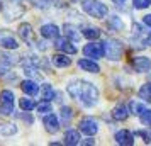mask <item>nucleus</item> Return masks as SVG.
<instances>
[{
	"label": "nucleus",
	"instance_id": "1",
	"mask_svg": "<svg viewBox=\"0 0 151 146\" xmlns=\"http://www.w3.org/2000/svg\"><path fill=\"white\" fill-rule=\"evenodd\" d=\"M68 93L71 97H75L78 102H82L87 107L97 104L99 100V90L95 85H92L90 82H83V80H75L68 85Z\"/></svg>",
	"mask_w": 151,
	"mask_h": 146
},
{
	"label": "nucleus",
	"instance_id": "2",
	"mask_svg": "<svg viewBox=\"0 0 151 146\" xmlns=\"http://www.w3.org/2000/svg\"><path fill=\"white\" fill-rule=\"evenodd\" d=\"M82 7L83 10L87 12L88 15H92V17H97V19H102V17H105L107 15V7L104 5L102 2H99V0H83L82 2Z\"/></svg>",
	"mask_w": 151,
	"mask_h": 146
},
{
	"label": "nucleus",
	"instance_id": "3",
	"mask_svg": "<svg viewBox=\"0 0 151 146\" xmlns=\"http://www.w3.org/2000/svg\"><path fill=\"white\" fill-rule=\"evenodd\" d=\"M124 51V46L121 41H117V39H109V41L104 42V55L107 56L109 60H114L117 61L121 55H122Z\"/></svg>",
	"mask_w": 151,
	"mask_h": 146
},
{
	"label": "nucleus",
	"instance_id": "4",
	"mask_svg": "<svg viewBox=\"0 0 151 146\" xmlns=\"http://www.w3.org/2000/svg\"><path fill=\"white\" fill-rule=\"evenodd\" d=\"M0 112L4 116H10L14 112V93L10 90H2L0 93Z\"/></svg>",
	"mask_w": 151,
	"mask_h": 146
},
{
	"label": "nucleus",
	"instance_id": "5",
	"mask_svg": "<svg viewBox=\"0 0 151 146\" xmlns=\"http://www.w3.org/2000/svg\"><path fill=\"white\" fill-rule=\"evenodd\" d=\"M83 55L87 58H102L104 56V42H90L83 46Z\"/></svg>",
	"mask_w": 151,
	"mask_h": 146
},
{
	"label": "nucleus",
	"instance_id": "6",
	"mask_svg": "<svg viewBox=\"0 0 151 146\" xmlns=\"http://www.w3.org/2000/svg\"><path fill=\"white\" fill-rule=\"evenodd\" d=\"M80 131L83 132V134H88V136H92V134H95L97 131H99V124H97L93 119L90 117H85L80 121Z\"/></svg>",
	"mask_w": 151,
	"mask_h": 146
},
{
	"label": "nucleus",
	"instance_id": "7",
	"mask_svg": "<svg viewBox=\"0 0 151 146\" xmlns=\"http://www.w3.org/2000/svg\"><path fill=\"white\" fill-rule=\"evenodd\" d=\"M42 124H44L48 132H56L60 129V121H58V117L55 114H46L44 119H42Z\"/></svg>",
	"mask_w": 151,
	"mask_h": 146
},
{
	"label": "nucleus",
	"instance_id": "8",
	"mask_svg": "<svg viewBox=\"0 0 151 146\" xmlns=\"http://www.w3.org/2000/svg\"><path fill=\"white\" fill-rule=\"evenodd\" d=\"M39 32H41V36L46 37V39H56V37L60 36V27H58L56 24H44Z\"/></svg>",
	"mask_w": 151,
	"mask_h": 146
},
{
	"label": "nucleus",
	"instance_id": "9",
	"mask_svg": "<svg viewBox=\"0 0 151 146\" xmlns=\"http://www.w3.org/2000/svg\"><path fill=\"white\" fill-rule=\"evenodd\" d=\"M116 143L117 145H124V146H132L134 145V138L129 131H119L116 132Z\"/></svg>",
	"mask_w": 151,
	"mask_h": 146
},
{
	"label": "nucleus",
	"instance_id": "10",
	"mask_svg": "<svg viewBox=\"0 0 151 146\" xmlns=\"http://www.w3.org/2000/svg\"><path fill=\"white\" fill-rule=\"evenodd\" d=\"M55 46H56V49L65 51V53H70V55H75V53H76V48L71 44L70 39H58V37H56Z\"/></svg>",
	"mask_w": 151,
	"mask_h": 146
},
{
	"label": "nucleus",
	"instance_id": "11",
	"mask_svg": "<svg viewBox=\"0 0 151 146\" xmlns=\"http://www.w3.org/2000/svg\"><path fill=\"white\" fill-rule=\"evenodd\" d=\"M132 65H134L136 71H141L143 73V71H148L151 68V60L146 58V56H137V58H134Z\"/></svg>",
	"mask_w": 151,
	"mask_h": 146
},
{
	"label": "nucleus",
	"instance_id": "12",
	"mask_svg": "<svg viewBox=\"0 0 151 146\" xmlns=\"http://www.w3.org/2000/svg\"><path fill=\"white\" fill-rule=\"evenodd\" d=\"M21 88H22L24 93H27L29 97H34L36 93L39 92V87L36 85L34 80H24V82L21 83Z\"/></svg>",
	"mask_w": 151,
	"mask_h": 146
},
{
	"label": "nucleus",
	"instance_id": "13",
	"mask_svg": "<svg viewBox=\"0 0 151 146\" xmlns=\"http://www.w3.org/2000/svg\"><path fill=\"white\" fill-rule=\"evenodd\" d=\"M127 116H129V109H127V105H124V104L116 105L114 111H112V117L116 121H126Z\"/></svg>",
	"mask_w": 151,
	"mask_h": 146
},
{
	"label": "nucleus",
	"instance_id": "14",
	"mask_svg": "<svg viewBox=\"0 0 151 146\" xmlns=\"http://www.w3.org/2000/svg\"><path fill=\"white\" fill-rule=\"evenodd\" d=\"M78 66L85 71H90V73H99L100 68H99V65L95 61H92V60H80L78 61Z\"/></svg>",
	"mask_w": 151,
	"mask_h": 146
},
{
	"label": "nucleus",
	"instance_id": "15",
	"mask_svg": "<svg viewBox=\"0 0 151 146\" xmlns=\"http://www.w3.org/2000/svg\"><path fill=\"white\" fill-rule=\"evenodd\" d=\"M53 65L58 68H65V66L71 65V58H68L66 55H55L53 56Z\"/></svg>",
	"mask_w": 151,
	"mask_h": 146
},
{
	"label": "nucleus",
	"instance_id": "16",
	"mask_svg": "<svg viewBox=\"0 0 151 146\" xmlns=\"http://www.w3.org/2000/svg\"><path fill=\"white\" fill-rule=\"evenodd\" d=\"M65 143L70 146H75L80 143V134L76 131H73V129H68L66 131V134H65Z\"/></svg>",
	"mask_w": 151,
	"mask_h": 146
},
{
	"label": "nucleus",
	"instance_id": "17",
	"mask_svg": "<svg viewBox=\"0 0 151 146\" xmlns=\"http://www.w3.org/2000/svg\"><path fill=\"white\" fill-rule=\"evenodd\" d=\"M41 97H42V100H48V102H51V100L56 97V92L53 90V87H51L49 83H44V85H42Z\"/></svg>",
	"mask_w": 151,
	"mask_h": 146
},
{
	"label": "nucleus",
	"instance_id": "18",
	"mask_svg": "<svg viewBox=\"0 0 151 146\" xmlns=\"http://www.w3.org/2000/svg\"><path fill=\"white\" fill-rule=\"evenodd\" d=\"M31 31H32V27L29 26L27 22H24V24L19 26V34H21V37L24 39V41H29V39H31V36H32Z\"/></svg>",
	"mask_w": 151,
	"mask_h": 146
},
{
	"label": "nucleus",
	"instance_id": "19",
	"mask_svg": "<svg viewBox=\"0 0 151 146\" xmlns=\"http://www.w3.org/2000/svg\"><path fill=\"white\" fill-rule=\"evenodd\" d=\"M0 44H2V48H7V49H17V46H19V42L15 41L14 37H2Z\"/></svg>",
	"mask_w": 151,
	"mask_h": 146
},
{
	"label": "nucleus",
	"instance_id": "20",
	"mask_svg": "<svg viewBox=\"0 0 151 146\" xmlns=\"http://www.w3.org/2000/svg\"><path fill=\"white\" fill-rule=\"evenodd\" d=\"M17 132V127L14 124H0V134L2 136H12Z\"/></svg>",
	"mask_w": 151,
	"mask_h": 146
},
{
	"label": "nucleus",
	"instance_id": "21",
	"mask_svg": "<svg viewBox=\"0 0 151 146\" xmlns=\"http://www.w3.org/2000/svg\"><path fill=\"white\" fill-rule=\"evenodd\" d=\"M24 73H26L27 77H32L34 80H41V75H39V73H37V70L32 66V61H29V66H27V65L24 66Z\"/></svg>",
	"mask_w": 151,
	"mask_h": 146
},
{
	"label": "nucleus",
	"instance_id": "22",
	"mask_svg": "<svg viewBox=\"0 0 151 146\" xmlns=\"http://www.w3.org/2000/svg\"><path fill=\"white\" fill-rule=\"evenodd\" d=\"M139 97L143 100H151V83H144L141 88H139Z\"/></svg>",
	"mask_w": 151,
	"mask_h": 146
},
{
	"label": "nucleus",
	"instance_id": "23",
	"mask_svg": "<svg viewBox=\"0 0 151 146\" xmlns=\"http://www.w3.org/2000/svg\"><path fill=\"white\" fill-rule=\"evenodd\" d=\"M109 27L114 29V31H122L124 24L121 22V19H119L117 15H112V17L109 19Z\"/></svg>",
	"mask_w": 151,
	"mask_h": 146
},
{
	"label": "nucleus",
	"instance_id": "24",
	"mask_svg": "<svg viewBox=\"0 0 151 146\" xmlns=\"http://www.w3.org/2000/svg\"><path fill=\"white\" fill-rule=\"evenodd\" d=\"M99 36H100L99 29H93V27L83 29V37H87V39H99Z\"/></svg>",
	"mask_w": 151,
	"mask_h": 146
},
{
	"label": "nucleus",
	"instance_id": "25",
	"mask_svg": "<svg viewBox=\"0 0 151 146\" xmlns=\"http://www.w3.org/2000/svg\"><path fill=\"white\" fill-rule=\"evenodd\" d=\"M19 105H21L22 111H31V109L36 107V102L32 99H21V100H19Z\"/></svg>",
	"mask_w": 151,
	"mask_h": 146
},
{
	"label": "nucleus",
	"instance_id": "26",
	"mask_svg": "<svg viewBox=\"0 0 151 146\" xmlns=\"http://www.w3.org/2000/svg\"><path fill=\"white\" fill-rule=\"evenodd\" d=\"M65 32H66V37H68L70 41H78V39H80V34L76 32L75 27H70V26H66V27H65Z\"/></svg>",
	"mask_w": 151,
	"mask_h": 146
},
{
	"label": "nucleus",
	"instance_id": "27",
	"mask_svg": "<svg viewBox=\"0 0 151 146\" xmlns=\"http://www.w3.org/2000/svg\"><path fill=\"white\" fill-rule=\"evenodd\" d=\"M53 111V107H51V104H49L48 100H44V102H41V104L37 105V112H39V114H48V112H51Z\"/></svg>",
	"mask_w": 151,
	"mask_h": 146
},
{
	"label": "nucleus",
	"instance_id": "28",
	"mask_svg": "<svg viewBox=\"0 0 151 146\" xmlns=\"http://www.w3.org/2000/svg\"><path fill=\"white\" fill-rule=\"evenodd\" d=\"M71 109H70V107H61V112H60V114H61V119H63V122H65V124H68L70 122V119H71V116H73V114H71Z\"/></svg>",
	"mask_w": 151,
	"mask_h": 146
},
{
	"label": "nucleus",
	"instance_id": "29",
	"mask_svg": "<svg viewBox=\"0 0 151 146\" xmlns=\"http://www.w3.org/2000/svg\"><path fill=\"white\" fill-rule=\"evenodd\" d=\"M136 136H141L144 139V143H151V127L148 129H141V131H136Z\"/></svg>",
	"mask_w": 151,
	"mask_h": 146
},
{
	"label": "nucleus",
	"instance_id": "30",
	"mask_svg": "<svg viewBox=\"0 0 151 146\" xmlns=\"http://www.w3.org/2000/svg\"><path fill=\"white\" fill-rule=\"evenodd\" d=\"M131 109H132V114H136V116H141L146 111V107L141 104H137V102H131Z\"/></svg>",
	"mask_w": 151,
	"mask_h": 146
},
{
	"label": "nucleus",
	"instance_id": "31",
	"mask_svg": "<svg viewBox=\"0 0 151 146\" xmlns=\"http://www.w3.org/2000/svg\"><path fill=\"white\" fill-rule=\"evenodd\" d=\"M37 9H49L51 7V0H32Z\"/></svg>",
	"mask_w": 151,
	"mask_h": 146
},
{
	"label": "nucleus",
	"instance_id": "32",
	"mask_svg": "<svg viewBox=\"0 0 151 146\" xmlns=\"http://www.w3.org/2000/svg\"><path fill=\"white\" fill-rule=\"evenodd\" d=\"M151 0H134V7L136 9H146L150 7Z\"/></svg>",
	"mask_w": 151,
	"mask_h": 146
},
{
	"label": "nucleus",
	"instance_id": "33",
	"mask_svg": "<svg viewBox=\"0 0 151 146\" xmlns=\"http://www.w3.org/2000/svg\"><path fill=\"white\" fill-rule=\"evenodd\" d=\"M143 21H144V24H146V26H150V27H151V15H144Z\"/></svg>",
	"mask_w": 151,
	"mask_h": 146
},
{
	"label": "nucleus",
	"instance_id": "34",
	"mask_svg": "<svg viewBox=\"0 0 151 146\" xmlns=\"http://www.w3.org/2000/svg\"><path fill=\"white\" fill-rule=\"evenodd\" d=\"M112 2H114V4H117V5H122L126 0H112Z\"/></svg>",
	"mask_w": 151,
	"mask_h": 146
},
{
	"label": "nucleus",
	"instance_id": "35",
	"mask_svg": "<svg viewBox=\"0 0 151 146\" xmlns=\"http://www.w3.org/2000/svg\"><path fill=\"white\" fill-rule=\"evenodd\" d=\"M83 145H93V141L92 139H87V141H83Z\"/></svg>",
	"mask_w": 151,
	"mask_h": 146
},
{
	"label": "nucleus",
	"instance_id": "36",
	"mask_svg": "<svg viewBox=\"0 0 151 146\" xmlns=\"http://www.w3.org/2000/svg\"><path fill=\"white\" fill-rule=\"evenodd\" d=\"M148 42H151V34H150V37H148Z\"/></svg>",
	"mask_w": 151,
	"mask_h": 146
},
{
	"label": "nucleus",
	"instance_id": "37",
	"mask_svg": "<svg viewBox=\"0 0 151 146\" xmlns=\"http://www.w3.org/2000/svg\"><path fill=\"white\" fill-rule=\"evenodd\" d=\"M0 7H2V2H0Z\"/></svg>",
	"mask_w": 151,
	"mask_h": 146
}]
</instances>
